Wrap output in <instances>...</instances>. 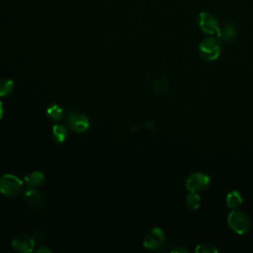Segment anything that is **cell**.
<instances>
[{
	"instance_id": "cell-4",
	"label": "cell",
	"mask_w": 253,
	"mask_h": 253,
	"mask_svg": "<svg viewBox=\"0 0 253 253\" xmlns=\"http://www.w3.org/2000/svg\"><path fill=\"white\" fill-rule=\"evenodd\" d=\"M143 246L150 250L162 248L166 243V235L159 227H153L146 231L142 239Z\"/></svg>"
},
{
	"instance_id": "cell-16",
	"label": "cell",
	"mask_w": 253,
	"mask_h": 253,
	"mask_svg": "<svg viewBox=\"0 0 253 253\" xmlns=\"http://www.w3.org/2000/svg\"><path fill=\"white\" fill-rule=\"evenodd\" d=\"M15 83L10 78H2L0 79V97L8 96L14 90Z\"/></svg>"
},
{
	"instance_id": "cell-19",
	"label": "cell",
	"mask_w": 253,
	"mask_h": 253,
	"mask_svg": "<svg viewBox=\"0 0 253 253\" xmlns=\"http://www.w3.org/2000/svg\"><path fill=\"white\" fill-rule=\"evenodd\" d=\"M36 240H42L43 237H44V232L42 228H39V227H35L33 229V233L31 234Z\"/></svg>"
},
{
	"instance_id": "cell-12",
	"label": "cell",
	"mask_w": 253,
	"mask_h": 253,
	"mask_svg": "<svg viewBox=\"0 0 253 253\" xmlns=\"http://www.w3.org/2000/svg\"><path fill=\"white\" fill-rule=\"evenodd\" d=\"M225 202H226V206L231 209V210H235V209H238L242 203H243V200H242V197L240 195L239 192L237 191H231L230 193H228L226 195V199H225Z\"/></svg>"
},
{
	"instance_id": "cell-6",
	"label": "cell",
	"mask_w": 253,
	"mask_h": 253,
	"mask_svg": "<svg viewBox=\"0 0 253 253\" xmlns=\"http://www.w3.org/2000/svg\"><path fill=\"white\" fill-rule=\"evenodd\" d=\"M67 126L68 127L78 133L84 132L89 128L90 121L89 118L82 113H78L75 111H69L66 116Z\"/></svg>"
},
{
	"instance_id": "cell-8",
	"label": "cell",
	"mask_w": 253,
	"mask_h": 253,
	"mask_svg": "<svg viewBox=\"0 0 253 253\" xmlns=\"http://www.w3.org/2000/svg\"><path fill=\"white\" fill-rule=\"evenodd\" d=\"M12 247L18 252H32L35 248V238L31 234H19L12 240Z\"/></svg>"
},
{
	"instance_id": "cell-17",
	"label": "cell",
	"mask_w": 253,
	"mask_h": 253,
	"mask_svg": "<svg viewBox=\"0 0 253 253\" xmlns=\"http://www.w3.org/2000/svg\"><path fill=\"white\" fill-rule=\"evenodd\" d=\"M186 206L190 210H197L201 206V198L198 193H190L186 198Z\"/></svg>"
},
{
	"instance_id": "cell-13",
	"label": "cell",
	"mask_w": 253,
	"mask_h": 253,
	"mask_svg": "<svg viewBox=\"0 0 253 253\" xmlns=\"http://www.w3.org/2000/svg\"><path fill=\"white\" fill-rule=\"evenodd\" d=\"M168 88H169V82L166 78L156 79L151 85V90L155 95L164 94L168 90Z\"/></svg>"
},
{
	"instance_id": "cell-5",
	"label": "cell",
	"mask_w": 253,
	"mask_h": 253,
	"mask_svg": "<svg viewBox=\"0 0 253 253\" xmlns=\"http://www.w3.org/2000/svg\"><path fill=\"white\" fill-rule=\"evenodd\" d=\"M210 177L202 172L192 173L186 180V189L190 193H201L207 190L210 186Z\"/></svg>"
},
{
	"instance_id": "cell-18",
	"label": "cell",
	"mask_w": 253,
	"mask_h": 253,
	"mask_svg": "<svg viewBox=\"0 0 253 253\" xmlns=\"http://www.w3.org/2000/svg\"><path fill=\"white\" fill-rule=\"evenodd\" d=\"M196 252H198V253H215V252H217V248L211 243L204 242V243L197 245Z\"/></svg>"
},
{
	"instance_id": "cell-14",
	"label": "cell",
	"mask_w": 253,
	"mask_h": 253,
	"mask_svg": "<svg viewBox=\"0 0 253 253\" xmlns=\"http://www.w3.org/2000/svg\"><path fill=\"white\" fill-rule=\"evenodd\" d=\"M52 137L56 142H63L67 137V128L63 125H55L51 130Z\"/></svg>"
},
{
	"instance_id": "cell-20",
	"label": "cell",
	"mask_w": 253,
	"mask_h": 253,
	"mask_svg": "<svg viewBox=\"0 0 253 253\" xmlns=\"http://www.w3.org/2000/svg\"><path fill=\"white\" fill-rule=\"evenodd\" d=\"M3 115H4V108H3V105H2V102L0 101V120L2 119V117H3Z\"/></svg>"
},
{
	"instance_id": "cell-11",
	"label": "cell",
	"mask_w": 253,
	"mask_h": 253,
	"mask_svg": "<svg viewBox=\"0 0 253 253\" xmlns=\"http://www.w3.org/2000/svg\"><path fill=\"white\" fill-rule=\"evenodd\" d=\"M217 36L222 41L229 42V41H231V40H233L235 38V36H236V29H235V27L231 23L227 22V23H225L222 26V28H219Z\"/></svg>"
},
{
	"instance_id": "cell-15",
	"label": "cell",
	"mask_w": 253,
	"mask_h": 253,
	"mask_svg": "<svg viewBox=\"0 0 253 253\" xmlns=\"http://www.w3.org/2000/svg\"><path fill=\"white\" fill-rule=\"evenodd\" d=\"M46 115L52 121H60L63 117V109L57 104H52L46 109Z\"/></svg>"
},
{
	"instance_id": "cell-3",
	"label": "cell",
	"mask_w": 253,
	"mask_h": 253,
	"mask_svg": "<svg viewBox=\"0 0 253 253\" xmlns=\"http://www.w3.org/2000/svg\"><path fill=\"white\" fill-rule=\"evenodd\" d=\"M221 52V45L218 40L212 37L204 39L199 44V53L205 61L215 60Z\"/></svg>"
},
{
	"instance_id": "cell-1",
	"label": "cell",
	"mask_w": 253,
	"mask_h": 253,
	"mask_svg": "<svg viewBox=\"0 0 253 253\" xmlns=\"http://www.w3.org/2000/svg\"><path fill=\"white\" fill-rule=\"evenodd\" d=\"M227 224L237 234H245L251 228L250 217L238 209L232 210L227 215Z\"/></svg>"
},
{
	"instance_id": "cell-2",
	"label": "cell",
	"mask_w": 253,
	"mask_h": 253,
	"mask_svg": "<svg viewBox=\"0 0 253 253\" xmlns=\"http://www.w3.org/2000/svg\"><path fill=\"white\" fill-rule=\"evenodd\" d=\"M24 183L13 174H4L0 178V192L7 198L13 199L20 195Z\"/></svg>"
},
{
	"instance_id": "cell-21",
	"label": "cell",
	"mask_w": 253,
	"mask_h": 253,
	"mask_svg": "<svg viewBox=\"0 0 253 253\" xmlns=\"http://www.w3.org/2000/svg\"><path fill=\"white\" fill-rule=\"evenodd\" d=\"M36 251L38 252H41V251H45V252H50L51 250L50 249H47V248H44V247H40L38 249H36Z\"/></svg>"
},
{
	"instance_id": "cell-7",
	"label": "cell",
	"mask_w": 253,
	"mask_h": 253,
	"mask_svg": "<svg viewBox=\"0 0 253 253\" xmlns=\"http://www.w3.org/2000/svg\"><path fill=\"white\" fill-rule=\"evenodd\" d=\"M198 25L204 33L209 35H217L220 28L216 17L209 12L200 13L198 17Z\"/></svg>"
},
{
	"instance_id": "cell-10",
	"label": "cell",
	"mask_w": 253,
	"mask_h": 253,
	"mask_svg": "<svg viewBox=\"0 0 253 253\" xmlns=\"http://www.w3.org/2000/svg\"><path fill=\"white\" fill-rule=\"evenodd\" d=\"M44 182V176L42 172L39 171H34L29 173L25 177V184L28 189H36L42 185Z\"/></svg>"
},
{
	"instance_id": "cell-9",
	"label": "cell",
	"mask_w": 253,
	"mask_h": 253,
	"mask_svg": "<svg viewBox=\"0 0 253 253\" xmlns=\"http://www.w3.org/2000/svg\"><path fill=\"white\" fill-rule=\"evenodd\" d=\"M24 199L33 211L39 212L43 209V199L36 189H27L24 194Z\"/></svg>"
}]
</instances>
